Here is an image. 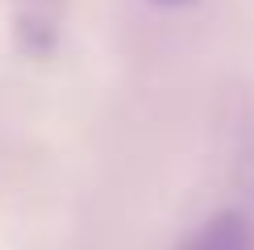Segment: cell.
<instances>
[{
  "instance_id": "obj_1",
  "label": "cell",
  "mask_w": 254,
  "mask_h": 250,
  "mask_svg": "<svg viewBox=\"0 0 254 250\" xmlns=\"http://www.w3.org/2000/svg\"><path fill=\"white\" fill-rule=\"evenodd\" d=\"M179 250H254V234H250V221L242 213L225 208V213L208 217L204 225H196Z\"/></svg>"
},
{
  "instance_id": "obj_2",
  "label": "cell",
  "mask_w": 254,
  "mask_h": 250,
  "mask_svg": "<svg viewBox=\"0 0 254 250\" xmlns=\"http://www.w3.org/2000/svg\"><path fill=\"white\" fill-rule=\"evenodd\" d=\"M154 4H188V0H154Z\"/></svg>"
}]
</instances>
